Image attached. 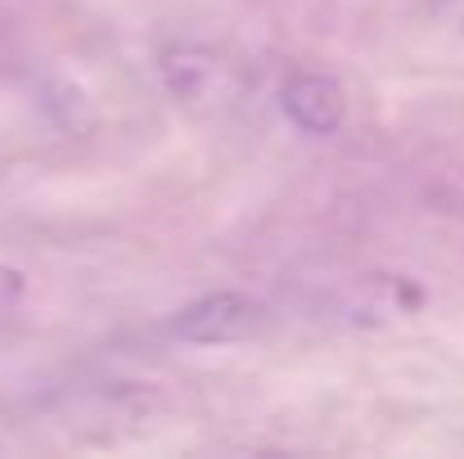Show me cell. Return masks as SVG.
Instances as JSON below:
<instances>
[{"label": "cell", "mask_w": 464, "mask_h": 459, "mask_svg": "<svg viewBox=\"0 0 464 459\" xmlns=\"http://www.w3.org/2000/svg\"><path fill=\"white\" fill-rule=\"evenodd\" d=\"M280 109L285 118L307 131V136H334L347 118V104H343V86L324 72H294L280 91Z\"/></svg>", "instance_id": "7a4b0ae2"}, {"label": "cell", "mask_w": 464, "mask_h": 459, "mask_svg": "<svg viewBox=\"0 0 464 459\" xmlns=\"http://www.w3.org/2000/svg\"><path fill=\"white\" fill-rule=\"evenodd\" d=\"M171 338L189 342V347H221V342H239L253 338L262 329V306L248 293H208L198 302L180 306L171 315Z\"/></svg>", "instance_id": "6da1fadb"}]
</instances>
